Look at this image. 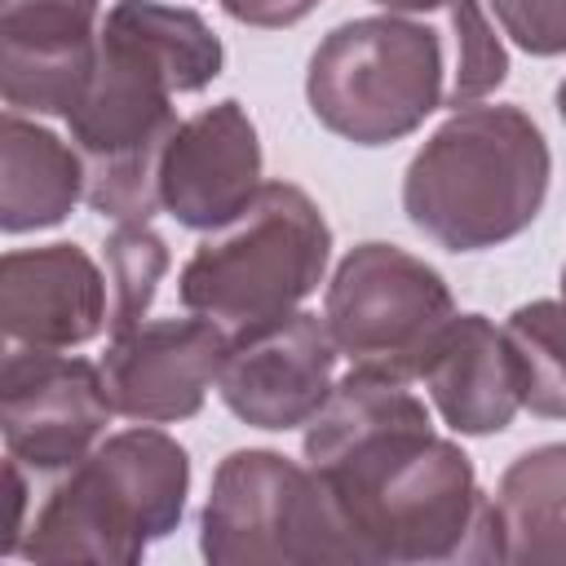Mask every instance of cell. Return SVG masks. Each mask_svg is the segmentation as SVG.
Listing matches in <instances>:
<instances>
[{"mask_svg": "<svg viewBox=\"0 0 566 566\" xmlns=\"http://www.w3.org/2000/svg\"><path fill=\"white\" fill-rule=\"evenodd\" d=\"M4 345L75 349L111 327V279L75 243L13 248L0 261Z\"/></svg>", "mask_w": 566, "mask_h": 566, "instance_id": "14", "label": "cell"}, {"mask_svg": "<svg viewBox=\"0 0 566 566\" xmlns=\"http://www.w3.org/2000/svg\"><path fill=\"white\" fill-rule=\"evenodd\" d=\"M261 137L239 97L212 102L177 124L159 159V208L186 230H221L261 181Z\"/></svg>", "mask_w": 566, "mask_h": 566, "instance_id": "12", "label": "cell"}, {"mask_svg": "<svg viewBox=\"0 0 566 566\" xmlns=\"http://www.w3.org/2000/svg\"><path fill=\"white\" fill-rule=\"evenodd\" d=\"M102 0H0V88L9 111L71 115L97 66Z\"/></svg>", "mask_w": 566, "mask_h": 566, "instance_id": "13", "label": "cell"}, {"mask_svg": "<svg viewBox=\"0 0 566 566\" xmlns=\"http://www.w3.org/2000/svg\"><path fill=\"white\" fill-rule=\"evenodd\" d=\"M491 562L566 566V442L522 451L491 495Z\"/></svg>", "mask_w": 566, "mask_h": 566, "instance_id": "17", "label": "cell"}, {"mask_svg": "<svg viewBox=\"0 0 566 566\" xmlns=\"http://www.w3.org/2000/svg\"><path fill=\"white\" fill-rule=\"evenodd\" d=\"M102 248L111 279V332L137 327L172 265L168 243L150 230V221H119Z\"/></svg>", "mask_w": 566, "mask_h": 566, "instance_id": "20", "label": "cell"}, {"mask_svg": "<svg viewBox=\"0 0 566 566\" xmlns=\"http://www.w3.org/2000/svg\"><path fill=\"white\" fill-rule=\"evenodd\" d=\"M230 332L203 314L142 318L111 332L102 354V380L111 407L137 424H172L199 416L208 389H217Z\"/></svg>", "mask_w": 566, "mask_h": 566, "instance_id": "11", "label": "cell"}, {"mask_svg": "<svg viewBox=\"0 0 566 566\" xmlns=\"http://www.w3.org/2000/svg\"><path fill=\"white\" fill-rule=\"evenodd\" d=\"M562 296H566V265H562Z\"/></svg>", "mask_w": 566, "mask_h": 566, "instance_id": "25", "label": "cell"}, {"mask_svg": "<svg viewBox=\"0 0 566 566\" xmlns=\"http://www.w3.org/2000/svg\"><path fill=\"white\" fill-rule=\"evenodd\" d=\"M553 155L539 124L513 106H460L402 172L407 221L447 252H486L535 226Z\"/></svg>", "mask_w": 566, "mask_h": 566, "instance_id": "3", "label": "cell"}, {"mask_svg": "<svg viewBox=\"0 0 566 566\" xmlns=\"http://www.w3.org/2000/svg\"><path fill=\"white\" fill-rule=\"evenodd\" d=\"M305 102L327 133L354 146L411 137L447 106L442 27L402 13H371L332 27L310 53Z\"/></svg>", "mask_w": 566, "mask_h": 566, "instance_id": "6", "label": "cell"}, {"mask_svg": "<svg viewBox=\"0 0 566 566\" xmlns=\"http://www.w3.org/2000/svg\"><path fill=\"white\" fill-rule=\"evenodd\" d=\"M234 22L256 27V31H279V27H296L301 18H310L323 0H217Z\"/></svg>", "mask_w": 566, "mask_h": 566, "instance_id": "22", "label": "cell"}, {"mask_svg": "<svg viewBox=\"0 0 566 566\" xmlns=\"http://www.w3.org/2000/svg\"><path fill=\"white\" fill-rule=\"evenodd\" d=\"M407 385L371 367L340 376L305 424V464L358 562H491V495Z\"/></svg>", "mask_w": 566, "mask_h": 566, "instance_id": "1", "label": "cell"}, {"mask_svg": "<svg viewBox=\"0 0 566 566\" xmlns=\"http://www.w3.org/2000/svg\"><path fill=\"white\" fill-rule=\"evenodd\" d=\"M553 102H557V115H562V124H566V80L557 84V93H553Z\"/></svg>", "mask_w": 566, "mask_h": 566, "instance_id": "24", "label": "cell"}, {"mask_svg": "<svg viewBox=\"0 0 566 566\" xmlns=\"http://www.w3.org/2000/svg\"><path fill=\"white\" fill-rule=\"evenodd\" d=\"M442 40H447V106H473L509 80V53L486 22L478 0L442 4Z\"/></svg>", "mask_w": 566, "mask_h": 566, "instance_id": "19", "label": "cell"}, {"mask_svg": "<svg viewBox=\"0 0 566 566\" xmlns=\"http://www.w3.org/2000/svg\"><path fill=\"white\" fill-rule=\"evenodd\" d=\"M111 394L102 367L66 349L4 345L0 363V433L9 460L31 473H62L84 460L106 420Z\"/></svg>", "mask_w": 566, "mask_h": 566, "instance_id": "9", "label": "cell"}, {"mask_svg": "<svg viewBox=\"0 0 566 566\" xmlns=\"http://www.w3.org/2000/svg\"><path fill=\"white\" fill-rule=\"evenodd\" d=\"M332 261V226L318 203L292 181H265L252 203L212 230L177 274V296L190 314L226 332L292 314L318 292Z\"/></svg>", "mask_w": 566, "mask_h": 566, "instance_id": "5", "label": "cell"}, {"mask_svg": "<svg viewBox=\"0 0 566 566\" xmlns=\"http://www.w3.org/2000/svg\"><path fill=\"white\" fill-rule=\"evenodd\" d=\"M88 177L84 159L71 142L49 133L22 111H4L0 119V230L27 234L49 230L71 217L84 199Z\"/></svg>", "mask_w": 566, "mask_h": 566, "instance_id": "16", "label": "cell"}, {"mask_svg": "<svg viewBox=\"0 0 566 566\" xmlns=\"http://www.w3.org/2000/svg\"><path fill=\"white\" fill-rule=\"evenodd\" d=\"M504 332L522 367V407L544 420H566V296L517 305Z\"/></svg>", "mask_w": 566, "mask_h": 566, "instance_id": "18", "label": "cell"}, {"mask_svg": "<svg viewBox=\"0 0 566 566\" xmlns=\"http://www.w3.org/2000/svg\"><path fill=\"white\" fill-rule=\"evenodd\" d=\"M500 31L531 57L566 53V0H491Z\"/></svg>", "mask_w": 566, "mask_h": 566, "instance_id": "21", "label": "cell"}, {"mask_svg": "<svg viewBox=\"0 0 566 566\" xmlns=\"http://www.w3.org/2000/svg\"><path fill=\"white\" fill-rule=\"evenodd\" d=\"M336 358L340 349L327 323L310 310H292L230 332L217 394L243 424L283 433L310 424V416L327 402Z\"/></svg>", "mask_w": 566, "mask_h": 566, "instance_id": "10", "label": "cell"}, {"mask_svg": "<svg viewBox=\"0 0 566 566\" xmlns=\"http://www.w3.org/2000/svg\"><path fill=\"white\" fill-rule=\"evenodd\" d=\"M371 4H380L385 13H433L447 0H371Z\"/></svg>", "mask_w": 566, "mask_h": 566, "instance_id": "23", "label": "cell"}, {"mask_svg": "<svg viewBox=\"0 0 566 566\" xmlns=\"http://www.w3.org/2000/svg\"><path fill=\"white\" fill-rule=\"evenodd\" d=\"M447 279L398 243H358L340 256L323 323L354 367H371L398 380H416L433 340L455 318Z\"/></svg>", "mask_w": 566, "mask_h": 566, "instance_id": "8", "label": "cell"}, {"mask_svg": "<svg viewBox=\"0 0 566 566\" xmlns=\"http://www.w3.org/2000/svg\"><path fill=\"white\" fill-rule=\"evenodd\" d=\"M226 66L217 31L186 4L115 0L97 31V66L66 115L84 159V203L106 221L159 212V159L177 133V93H203Z\"/></svg>", "mask_w": 566, "mask_h": 566, "instance_id": "2", "label": "cell"}, {"mask_svg": "<svg viewBox=\"0 0 566 566\" xmlns=\"http://www.w3.org/2000/svg\"><path fill=\"white\" fill-rule=\"evenodd\" d=\"M199 553L212 566L358 562L318 473L270 447H243L217 464L199 513Z\"/></svg>", "mask_w": 566, "mask_h": 566, "instance_id": "7", "label": "cell"}, {"mask_svg": "<svg viewBox=\"0 0 566 566\" xmlns=\"http://www.w3.org/2000/svg\"><path fill=\"white\" fill-rule=\"evenodd\" d=\"M451 433H504L522 411V367L504 327L486 314H455L416 376Z\"/></svg>", "mask_w": 566, "mask_h": 566, "instance_id": "15", "label": "cell"}, {"mask_svg": "<svg viewBox=\"0 0 566 566\" xmlns=\"http://www.w3.org/2000/svg\"><path fill=\"white\" fill-rule=\"evenodd\" d=\"M186 495V447L155 424L119 429L84 460L62 469V478L27 522L18 553L27 562L133 566L150 544L168 539L181 526Z\"/></svg>", "mask_w": 566, "mask_h": 566, "instance_id": "4", "label": "cell"}]
</instances>
